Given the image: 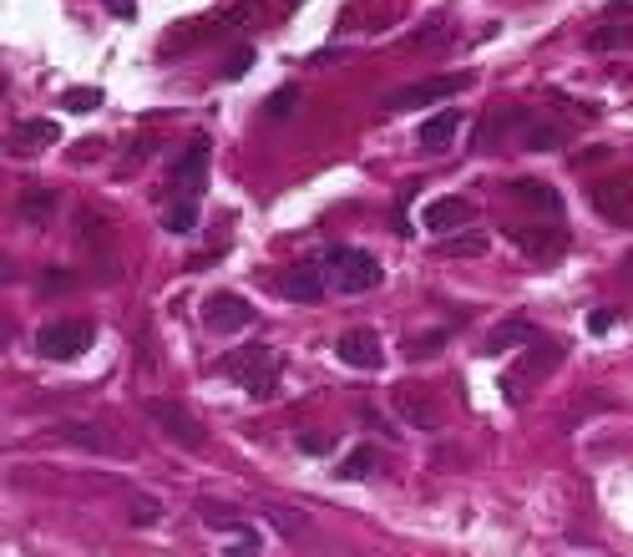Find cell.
Listing matches in <instances>:
<instances>
[{"label":"cell","mask_w":633,"mask_h":557,"mask_svg":"<svg viewBox=\"0 0 633 557\" xmlns=\"http://www.w3.org/2000/svg\"><path fill=\"white\" fill-rule=\"evenodd\" d=\"M254 66V46H239V51H233L228 61H223V76H228V82H239V76Z\"/></svg>","instance_id":"d6a6232c"},{"label":"cell","mask_w":633,"mask_h":557,"mask_svg":"<svg viewBox=\"0 0 633 557\" xmlns=\"http://www.w3.org/2000/svg\"><path fill=\"white\" fill-rule=\"evenodd\" d=\"M542 330L532 325V320H507V325H497V335L482 345L487 355H502V350H517V345H532Z\"/></svg>","instance_id":"44dd1931"},{"label":"cell","mask_w":633,"mask_h":557,"mask_svg":"<svg viewBox=\"0 0 633 557\" xmlns=\"http://www.w3.org/2000/svg\"><path fill=\"white\" fill-rule=\"evenodd\" d=\"M613 325H618L613 309H593V314H588V330H593V335H603V330H613Z\"/></svg>","instance_id":"d590c367"},{"label":"cell","mask_w":633,"mask_h":557,"mask_svg":"<svg viewBox=\"0 0 633 557\" xmlns=\"http://www.w3.org/2000/svg\"><path fill=\"white\" fill-rule=\"evenodd\" d=\"M147 416H152V426H157V431H163L173 446H183V451H203V446H208L203 421H198V416H188L178 401H152V406H147Z\"/></svg>","instance_id":"5b68a950"},{"label":"cell","mask_w":633,"mask_h":557,"mask_svg":"<svg viewBox=\"0 0 633 557\" xmlns=\"http://www.w3.org/2000/svg\"><path fill=\"white\" fill-rule=\"evenodd\" d=\"M320 264H325L335 294H370V289L380 284V264H375V254H365V249H325Z\"/></svg>","instance_id":"6da1fadb"},{"label":"cell","mask_w":633,"mask_h":557,"mask_svg":"<svg viewBox=\"0 0 633 557\" xmlns=\"http://www.w3.org/2000/svg\"><path fill=\"white\" fill-rule=\"evenodd\" d=\"M102 6H107L117 21H137V0H102Z\"/></svg>","instance_id":"8d00e7d4"},{"label":"cell","mask_w":633,"mask_h":557,"mask_svg":"<svg viewBox=\"0 0 633 557\" xmlns=\"http://www.w3.org/2000/svg\"><path fill=\"white\" fill-rule=\"evenodd\" d=\"M527 147H532V152H558V147H563V127L532 122V127H527Z\"/></svg>","instance_id":"4316f807"},{"label":"cell","mask_w":633,"mask_h":557,"mask_svg":"<svg viewBox=\"0 0 633 557\" xmlns=\"http://www.w3.org/2000/svg\"><path fill=\"white\" fill-rule=\"evenodd\" d=\"M163 228H168V233H193V228H198V203H193V198H178V203H168V213H163Z\"/></svg>","instance_id":"cb8c5ba5"},{"label":"cell","mask_w":633,"mask_h":557,"mask_svg":"<svg viewBox=\"0 0 633 557\" xmlns=\"http://www.w3.org/2000/svg\"><path fill=\"white\" fill-rule=\"evenodd\" d=\"M269 522H274L279 532H289V537H294V532H309V517H304V512H289V507H269Z\"/></svg>","instance_id":"4dcf8cb0"},{"label":"cell","mask_w":633,"mask_h":557,"mask_svg":"<svg viewBox=\"0 0 633 557\" xmlns=\"http://www.w3.org/2000/svg\"><path fill=\"white\" fill-rule=\"evenodd\" d=\"M618 46H633V26H618V16L608 21V26H598V31H588V51H618Z\"/></svg>","instance_id":"603a6c76"},{"label":"cell","mask_w":633,"mask_h":557,"mask_svg":"<svg viewBox=\"0 0 633 557\" xmlns=\"http://www.w3.org/2000/svg\"><path fill=\"white\" fill-rule=\"evenodd\" d=\"M507 238H512V244H517L527 259H558V254L568 249V233H563L558 223H517Z\"/></svg>","instance_id":"9c48e42d"},{"label":"cell","mask_w":633,"mask_h":557,"mask_svg":"<svg viewBox=\"0 0 633 557\" xmlns=\"http://www.w3.org/2000/svg\"><path fill=\"white\" fill-rule=\"evenodd\" d=\"M208 157H213L208 137H193V142L183 147V157L173 163V188H178L183 198H198V193H203V178H208Z\"/></svg>","instance_id":"8fae6325"},{"label":"cell","mask_w":633,"mask_h":557,"mask_svg":"<svg viewBox=\"0 0 633 557\" xmlns=\"http://www.w3.org/2000/svg\"><path fill=\"white\" fill-rule=\"evenodd\" d=\"M56 431H61V441L82 446V451H112V436H107L97 421H61Z\"/></svg>","instance_id":"ffe728a7"},{"label":"cell","mask_w":633,"mask_h":557,"mask_svg":"<svg viewBox=\"0 0 633 557\" xmlns=\"http://www.w3.org/2000/svg\"><path fill=\"white\" fill-rule=\"evenodd\" d=\"M446 350V330H431V335H421V340H406V355L411 360H431V355H441Z\"/></svg>","instance_id":"83f0119b"},{"label":"cell","mask_w":633,"mask_h":557,"mask_svg":"<svg viewBox=\"0 0 633 557\" xmlns=\"http://www.w3.org/2000/svg\"><path fill=\"white\" fill-rule=\"evenodd\" d=\"M471 87V71H451V76H431V82H411L401 92H390L385 97V112H416V107H436L446 102L451 92Z\"/></svg>","instance_id":"3957f363"},{"label":"cell","mask_w":633,"mask_h":557,"mask_svg":"<svg viewBox=\"0 0 633 557\" xmlns=\"http://www.w3.org/2000/svg\"><path fill=\"white\" fill-rule=\"evenodd\" d=\"M97 107H102V92L97 87H76L66 97V112H97Z\"/></svg>","instance_id":"1f68e13d"},{"label":"cell","mask_w":633,"mask_h":557,"mask_svg":"<svg viewBox=\"0 0 633 557\" xmlns=\"http://www.w3.org/2000/svg\"><path fill=\"white\" fill-rule=\"evenodd\" d=\"M132 522H137V527H147V522H157V502H152V497H142V502L132 507Z\"/></svg>","instance_id":"74e56055"},{"label":"cell","mask_w":633,"mask_h":557,"mask_svg":"<svg viewBox=\"0 0 633 557\" xmlns=\"http://www.w3.org/2000/svg\"><path fill=\"white\" fill-rule=\"evenodd\" d=\"M456 132H461V112L456 107H441L431 122H421V152H446L451 142H456Z\"/></svg>","instance_id":"e0dca14e"},{"label":"cell","mask_w":633,"mask_h":557,"mask_svg":"<svg viewBox=\"0 0 633 557\" xmlns=\"http://www.w3.org/2000/svg\"><path fill=\"white\" fill-rule=\"evenodd\" d=\"M16 213L31 223V228H41L51 213H56V193L51 188H31V193H21V203H16Z\"/></svg>","instance_id":"7402d4cb"},{"label":"cell","mask_w":633,"mask_h":557,"mask_svg":"<svg viewBox=\"0 0 633 557\" xmlns=\"http://www.w3.org/2000/svg\"><path fill=\"white\" fill-rule=\"evenodd\" d=\"M593 208L603 213V218H623V223H633V188L623 183V178H608V183H598L593 188Z\"/></svg>","instance_id":"9a60e30c"},{"label":"cell","mask_w":633,"mask_h":557,"mask_svg":"<svg viewBox=\"0 0 633 557\" xmlns=\"http://www.w3.org/2000/svg\"><path fill=\"white\" fill-rule=\"evenodd\" d=\"M66 284H71L66 274H46V279H41V289H46V294H51V289H66Z\"/></svg>","instance_id":"f35d334b"},{"label":"cell","mask_w":633,"mask_h":557,"mask_svg":"<svg viewBox=\"0 0 633 557\" xmlns=\"http://www.w3.org/2000/svg\"><path fill=\"white\" fill-rule=\"evenodd\" d=\"M82 238L92 244V254H97V279H117L122 274V259H117V233H112V223H107V213L102 208H82Z\"/></svg>","instance_id":"8992f818"},{"label":"cell","mask_w":633,"mask_h":557,"mask_svg":"<svg viewBox=\"0 0 633 557\" xmlns=\"http://www.w3.org/2000/svg\"><path fill=\"white\" fill-rule=\"evenodd\" d=\"M233 537H239V542H233V547H228V552H259V547H264V537H259V532H254V527H249V522H244V527H239V532H233Z\"/></svg>","instance_id":"e575fe53"},{"label":"cell","mask_w":633,"mask_h":557,"mask_svg":"<svg viewBox=\"0 0 633 557\" xmlns=\"http://www.w3.org/2000/svg\"><path fill=\"white\" fill-rule=\"evenodd\" d=\"M294 446H299L304 456H330V451H335V436H325V431H299Z\"/></svg>","instance_id":"f546056e"},{"label":"cell","mask_w":633,"mask_h":557,"mask_svg":"<svg viewBox=\"0 0 633 557\" xmlns=\"http://www.w3.org/2000/svg\"><path fill=\"white\" fill-rule=\"evenodd\" d=\"M56 122L51 117H31V122H21V132L11 137V157H31V152H41V147H51L56 142Z\"/></svg>","instance_id":"d6986e66"},{"label":"cell","mask_w":633,"mask_h":557,"mask_svg":"<svg viewBox=\"0 0 633 557\" xmlns=\"http://www.w3.org/2000/svg\"><path fill=\"white\" fill-rule=\"evenodd\" d=\"M623 269H628V279H633V259H628V264H623Z\"/></svg>","instance_id":"ab89813d"},{"label":"cell","mask_w":633,"mask_h":557,"mask_svg":"<svg viewBox=\"0 0 633 557\" xmlns=\"http://www.w3.org/2000/svg\"><path fill=\"white\" fill-rule=\"evenodd\" d=\"M335 355H340L345 365H355V370H375V365L385 360V350H380L375 330H350V335H340Z\"/></svg>","instance_id":"7c38bea8"},{"label":"cell","mask_w":633,"mask_h":557,"mask_svg":"<svg viewBox=\"0 0 633 557\" xmlns=\"http://www.w3.org/2000/svg\"><path fill=\"white\" fill-rule=\"evenodd\" d=\"M395 411L406 416V426H421V431H436V426H441V411L426 401V395H416L411 385L395 390Z\"/></svg>","instance_id":"ac0fdd59"},{"label":"cell","mask_w":633,"mask_h":557,"mask_svg":"<svg viewBox=\"0 0 633 557\" xmlns=\"http://www.w3.org/2000/svg\"><path fill=\"white\" fill-rule=\"evenodd\" d=\"M375 471H380V451H375V446L350 451V461L340 466V476H350V482H365V476H375Z\"/></svg>","instance_id":"484cf974"},{"label":"cell","mask_w":633,"mask_h":557,"mask_svg":"<svg viewBox=\"0 0 633 557\" xmlns=\"http://www.w3.org/2000/svg\"><path fill=\"white\" fill-rule=\"evenodd\" d=\"M198 512H203V522H208V527H223V532H239V527H244V522H239V512H233V507H218V502H203Z\"/></svg>","instance_id":"f1b7e54d"},{"label":"cell","mask_w":633,"mask_h":557,"mask_svg":"<svg viewBox=\"0 0 633 557\" xmlns=\"http://www.w3.org/2000/svg\"><path fill=\"white\" fill-rule=\"evenodd\" d=\"M507 127H532V112H527V107L487 112V117H482V132H477V142H471V147H477V152H492V147L507 137Z\"/></svg>","instance_id":"4fadbf2b"},{"label":"cell","mask_w":633,"mask_h":557,"mask_svg":"<svg viewBox=\"0 0 633 557\" xmlns=\"http://www.w3.org/2000/svg\"><path fill=\"white\" fill-rule=\"evenodd\" d=\"M330 294V274L320 259H299L289 274H284V299L289 304H320Z\"/></svg>","instance_id":"ba28073f"},{"label":"cell","mask_w":633,"mask_h":557,"mask_svg":"<svg viewBox=\"0 0 633 557\" xmlns=\"http://www.w3.org/2000/svg\"><path fill=\"white\" fill-rule=\"evenodd\" d=\"M92 340H97V325L92 320H56V325H46L36 335V350L46 360H76V355L92 350Z\"/></svg>","instance_id":"277c9868"},{"label":"cell","mask_w":633,"mask_h":557,"mask_svg":"<svg viewBox=\"0 0 633 557\" xmlns=\"http://www.w3.org/2000/svg\"><path fill=\"white\" fill-rule=\"evenodd\" d=\"M471 218H477V208H471L466 198H436V203L426 208V228H431V233H456V228H466Z\"/></svg>","instance_id":"2e32d148"},{"label":"cell","mask_w":633,"mask_h":557,"mask_svg":"<svg viewBox=\"0 0 633 557\" xmlns=\"http://www.w3.org/2000/svg\"><path fill=\"white\" fill-rule=\"evenodd\" d=\"M294 107H299V92H294V87H279V92L269 97V107H264V112H269V117H289Z\"/></svg>","instance_id":"836d02e7"},{"label":"cell","mask_w":633,"mask_h":557,"mask_svg":"<svg viewBox=\"0 0 633 557\" xmlns=\"http://www.w3.org/2000/svg\"><path fill=\"white\" fill-rule=\"evenodd\" d=\"M223 370L239 380L249 395H274V385H279V355L269 350V345H244V350H233L228 360H223Z\"/></svg>","instance_id":"7a4b0ae2"},{"label":"cell","mask_w":633,"mask_h":557,"mask_svg":"<svg viewBox=\"0 0 633 557\" xmlns=\"http://www.w3.org/2000/svg\"><path fill=\"white\" fill-rule=\"evenodd\" d=\"M558 365H563V345L537 335V340H532V350H527V360L512 370V380H507V395L517 401V395H522V380H542V375H552Z\"/></svg>","instance_id":"30bf717a"},{"label":"cell","mask_w":633,"mask_h":557,"mask_svg":"<svg viewBox=\"0 0 633 557\" xmlns=\"http://www.w3.org/2000/svg\"><path fill=\"white\" fill-rule=\"evenodd\" d=\"M441 254L446 259H477V254H487V233H456L441 244Z\"/></svg>","instance_id":"d4e9b609"},{"label":"cell","mask_w":633,"mask_h":557,"mask_svg":"<svg viewBox=\"0 0 633 557\" xmlns=\"http://www.w3.org/2000/svg\"><path fill=\"white\" fill-rule=\"evenodd\" d=\"M507 193H512L517 203H527V208H542L547 218H558V213H563V193L552 188V183H537V178H512V183H507Z\"/></svg>","instance_id":"5bb4252c"},{"label":"cell","mask_w":633,"mask_h":557,"mask_svg":"<svg viewBox=\"0 0 633 557\" xmlns=\"http://www.w3.org/2000/svg\"><path fill=\"white\" fill-rule=\"evenodd\" d=\"M203 325H208L213 335H239V330L254 325V304H249L244 294H213V299L203 304Z\"/></svg>","instance_id":"52a82bcc"}]
</instances>
